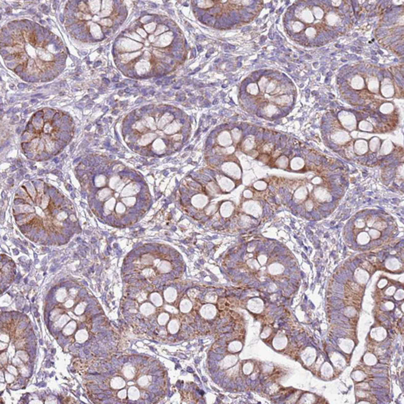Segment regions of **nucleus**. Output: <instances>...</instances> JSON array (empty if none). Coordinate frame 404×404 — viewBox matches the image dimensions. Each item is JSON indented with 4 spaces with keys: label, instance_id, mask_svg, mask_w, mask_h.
<instances>
[{
    "label": "nucleus",
    "instance_id": "6e6552de",
    "mask_svg": "<svg viewBox=\"0 0 404 404\" xmlns=\"http://www.w3.org/2000/svg\"><path fill=\"white\" fill-rule=\"evenodd\" d=\"M298 17L299 19H301V21L305 22V23H307V24L312 23L314 19V15H313L312 11H310L309 8L303 9L302 11L300 12V14H299Z\"/></svg>",
    "mask_w": 404,
    "mask_h": 404
},
{
    "label": "nucleus",
    "instance_id": "473e14b6",
    "mask_svg": "<svg viewBox=\"0 0 404 404\" xmlns=\"http://www.w3.org/2000/svg\"><path fill=\"white\" fill-rule=\"evenodd\" d=\"M276 88H277L276 83H274L273 82H271L270 83L268 84V87H267V88L265 91H266L267 93H272Z\"/></svg>",
    "mask_w": 404,
    "mask_h": 404
},
{
    "label": "nucleus",
    "instance_id": "f03ea898",
    "mask_svg": "<svg viewBox=\"0 0 404 404\" xmlns=\"http://www.w3.org/2000/svg\"><path fill=\"white\" fill-rule=\"evenodd\" d=\"M381 92L382 95L386 98H390L392 97L394 94V84L391 82V80L389 79H385L382 80V82L381 83Z\"/></svg>",
    "mask_w": 404,
    "mask_h": 404
},
{
    "label": "nucleus",
    "instance_id": "ea45409f",
    "mask_svg": "<svg viewBox=\"0 0 404 404\" xmlns=\"http://www.w3.org/2000/svg\"><path fill=\"white\" fill-rule=\"evenodd\" d=\"M272 149H273V145L268 144L266 145V146H265V147H264V151H266V150H268L267 151H271Z\"/></svg>",
    "mask_w": 404,
    "mask_h": 404
},
{
    "label": "nucleus",
    "instance_id": "72a5a7b5",
    "mask_svg": "<svg viewBox=\"0 0 404 404\" xmlns=\"http://www.w3.org/2000/svg\"><path fill=\"white\" fill-rule=\"evenodd\" d=\"M216 210H217V205H215V204H211L210 206H208V209L206 210V213H208V214H211V213H214Z\"/></svg>",
    "mask_w": 404,
    "mask_h": 404
},
{
    "label": "nucleus",
    "instance_id": "c9c22d12",
    "mask_svg": "<svg viewBox=\"0 0 404 404\" xmlns=\"http://www.w3.org/2000/svg\"><path fill=\"white\" fill-rule=\"evenodd\" d=\"M305 208H307V210H311L312 208H313V203L310 200H308L306 203H305Z\"/></svg>",
    "mask_w": 404,
    "mask_h": 404
},
{
    "label": "nucleus",
    "instance_id": "de8ad7c7",
    "mask_svg": "<svg viewBox=\"0 0 404 404\" xmlns=\"http://www.w3.org/2000/svg\"><path fill=\"white\" fill-rule=\"evenodd\" d=\"M26 86H27V85H25V84H24V83H19V88H20V87H25Z\"/></svg>",
    "mask_w": 404,
    "mask_h": 404
},
{
    "label": "nucleus",
    "instance_id": "412c9836",
    "mask_svg": "<svg viewBox=\"0 0 404 404\" xmlns=\"http://www.w3.org/2000/svg\"><path fill=\"white\" fill-rule=\"evenodd\" d=\"M394 109V105L390 103H385L380 107V112L383 114H390L391 113Z\"/></svg>",
    "mask_w": 404,
    "mask_h": 404
},
{
    "label": "nucleus",
    "instance_id": "39448f33",
    "mask_svg": "<svg viewBox=\"0 0 404 404\" xmlns=\"http://www.w3.org/2000/svg\"><path fill=\"white\" fill-rule=\"evenodd\" d=\"M243 208L247 213L252 215H256L257 216L261 213V208L259 203L255 201H248L246 202L243 204Z\"/></svg>",
    "mask_w": 404,
    "mask_h": 404
},
{
    "label": "nucleus",
    "instance_id": "f3484780",
    "mask_svg": "<svg viewBox=\"0 0 404 404\" xmlns=\"http://www.w3.org/2000/svg\"><path fill=\"white\" fill-rule=\"evenodd\" d=\"M380 139L378 138H377V137H374V138H373L372 139L370 140V144H369V147H370V151H373V152L378 151L379 148H380Z\"/></svg>",
    "mask_w": 404,
    "mask_h": 404
},
{
    "label": "nucleus",
    "instance_id": "b1692460",
    "mask_svg": "<svg viewBox=\"0 0 404 404\" xmlns=\"http://www.w3.org/2000/svg\"><path fill=\"white\" fill-rule=\"evenodd\" d=\"M254 145H255L254 138L252 137H250V138H247L245 142H243V149L245 151H252V148L254 147Z\"/></svg>",
    "mask_w": 404,
    "mask_h": 404
},
{
    "label": "nucleus",
    "instance_id": "cd10ccee",
    "mask_svg": "<svg viewBox=\"0 0 404 404\" xmlns=\"http://www.w3.org/2000/svg\"><path fill=\"white\" fill-rule=\"evenodd\" d=\"M265 112H266V114L268 116H272L276 112H277V107H276L275 105L270 104V105L267 106V107H265Z\"/></svg>",
    "mask_w": 404,
    "mask_h": 404
},
{
    "label": "nucleus",
    "instance_id": "9b49d317",
    "mask_svg": "<svg viewBox=\"0 0 404 404\" xmlns=\"http://www.w3.org/2000/svg\"><path fill=\"white\" fill-rule=\"evenodd\" d=\"M219 185L221 189L226 192L230 191L234 188V182L227 177H222L219 180Z\"/></svg>",
    "mask_w": 404,
    "mask_h": 404
},
{
    "label": "nucleus",
    "instance_id": "5701e85b",
    "mask_svg": "<svg viewBox=\"0 0 404 404\" xmlns=\"http://www.w3.org/2000/svg\"><path fill=\"white\" fill-rule=\"evenodd\" d=\"M288 164L289 159L285 156H281V157L278 158L277 162H276V165L280 168H286L288 167Z\"/></svg>",
    "mask_w": 404,
    "mask_h": 404
},
{
    "label": "nucleus",
    "instance_id": "9d476101",
    "mask_svg": "<svg viewBox=\"0 0 404 404\" xmlns=\"http://www.w3.org/2000/svg\"><path fill=\"white\" fill-rule=\"evenodd\" d=\"M351 87L355 90H361L365 87V80L361 76L356 75L351 80Z\"/></svg>",
    "mask_w": 404,
    "mask_h": 404
},
{
    "label": "nucleus",
    "instance_id": "4468645a",
    "mask_svg": "<svg viewBox=\"0 0 404 404\" xmlns=\"http://www.w3.org/2000/svg\"><path fill=\"white\" fill-rule=\"evenodd\" d=\"M234 210V206L231 202H224L221 206V213L223 217H229Z\"/></svg>",
    "mask_w": 404,
    "mask_h": 404
},
{
    "label": "nucleus",
    "instance_id": "dca6fc26",
    "mask_svg": "<svg viewBox=\"0 0 404 404\" xmlns=\"http://www.w3.org/2000/svg\"><path fill=\"white\" fill-rule=\"evenodd\" d=\"M393 150V144H392V142L390 141V140H386L385 142H383V144L382 145L380 149V154L382 155H386L390 154V152H391V151Z\"/></svg>",
    "mask_w": 404,
    "mask_h": 404
},
{
    "label": "nucleus",
    "instance_id": "7c9ffc66",
    "mask_svg": "<svg viewBox=\"0 0 404 404\" xmlns=\"http://www.w3.org/2000/svg\"><path fill=\"white\" fill-rule=\"evenodd\" d=\"M254 188L257 190H265L267 188V184L264 181H258L254 184Z\"/></svg>",
    "mask_w": 404,
    "mask_h": 404
},
{
    "label": "nucleus",
    "instance_id": "58836bf2",
    "mask_svg": "<svg viewBox=\"0 0 404 404\" xmlns=\"http://www.w3.org/2000/svg\"><path fill=\"white\" fill-rule=\"evenodd\" d=\"M124 211H125V207L123 206L122 204H120H120H117V212L122 213V212H124Z\"/></svg>",
    "mask_w": 404,
    "mask_h": 404
},
{
    "label": "nucleus",
    "instance_id": "bb28decb",
    "mask_svg": "<svg viewBox=\"0 0 404 404\" xmlns=\"http://www.w3.org/2000/svg\"><path fill=\"white\" fill-rule=\"evenodd\" d=\"M303 28H304V24H303L301 21H294L293 23L292 29L293 32H301V31L303 29Z\"/></svg>",
    "mask_w": 404,
    "mask_h": 404
},
{
    "label": "nucleus",
    "instance_id": "f704fd0d",
    "mask_svg": "<svg viewBox=\"0 0 404 404\" xmlns=\"http://www.w3.org/2000/svg\"><path fill=\"white\" fill-rule=\"evenodd\" d=\"M124 201H125V204H128V205H132V204H134V202H135V198L134 197L128 198V199L124 200Z\"/></svg>",
    "mask_w": 404,
    "mask_h": 404
},
{
    "label": "nucleus",
    "instance_id": "1a4fd4ad",
    "mask_svg": "<svg viewBox=\"0 0 404 404\" xmlns=\"http://www.w3.org/2000/svg\"><path fill=\"white\" fill-rule=\"evenodd\" d=\"M192 202L194 206L196 208H203L208 203V198H207V196H203V195H196L192 197Z\"/></svg>",
    "mask_w": 404,
    "mask_h": 404
},
{
    "label": "nucleus",
    "instance_id": "6ab92c4d",
    "mask_svg": "<svg viewBox=\"0 0 404 404\" xmlns=\"http://www.w3.org/2000/svg\"><path fill=\"white\" fill-rule=\"evenodd\" d=\"M358 128L361 129V131H365V132H372L374 130V126L372 125V124L367 120H362L361 122L359 123V125H358Z\"/></svg>",
    "mask_w": 404,
    "mask_h": 404
},
{
    "label": "nucleus",
    "instance_id": "a878e982",
    "mask_svg": "<svg viewBox=\"0 0 404 404\" xmlns=\"http://www.w3.org/2000/svg\"><path fill=\"white\" fill-rule=\"evenodd\" d=\"M312 13H313V15H314V17H315L316 19H321L322 17H323V15H324V12L322 11V9L320 7H318V6H314L313 9H312Z\"/></svg>",
    "mask_w": 404,
    "mask_h": 404
},
{
    "label": "nucleus",
    "instance_id": "f8f14e48",
    "mask_svg": "<svg viewBox=\"0 0 404 404\" xmlns=\"http://www.w3.org/2000/svg\"><path fill=\"white\" fill-rule=\"evenodd\" d=\"M218 142L222 146H230L232 143V139L230 133L227 131H224L221 133L218 138Z\"/></svg>",
    "mask_w": 404,
    "mask_h": 404
},
{
    "label": "nucleus",
    "instance_id": "393cba45",
    "mask_svg": "<svg viewBox=\"0 0 404 404\" xmlns=\"http://www.w3.org/2000/svg\"><path fill=\"white\" fill-rule=\"evenodd\" d=\"M247 91L251 95H256L259 93V87L257 84L250 83L247 87Z\"/></svg>",
    "mask_w": 404,
    "mask_h": 404
},
{
    "label": "nucleus",
    "instance_id": "ddd939ff",
    "mask_svg": "<svg viewBox=\"0 0 404 404\" xmlns=\"http://www.w3.org/2000/svg\"><path fill=\"white\" fill-rule=\"evenodd\" d=\"M368 88L371 92L378 93L380 88V84H379L378 80L375 77H371L368 79Z\"/></svg>",
    "mask_w": 404,
    "mask_h": 404
},
{
    "label": "nucleus",
    "instance_id": "a19ab883",
    "mask_svg": "<svg viewBox=\"0 0 404 404\" xmlns=\"http://www.w3.org/2000/svg\"><path fill=\"white\" fill-rule=\"evenodd\" d=\"M331 4H332V6H340V5L341 4V1H340V0H339V1H332V2H331Z\"/></svg>",
    "mask_w": 404,
    "mask_h": 404
},
{
    "label": "nucleus",
    "instance_id": "c85d7f7f",
    "mask_svg": "<svg viewBox=\"0 0 404 404\" xmlns=\"http://www.w3.org/2000/svg\"><path fill=\"white\" fill-rule=\"evenodd\" d=\"M316 33H317L316 29L314 28H312V27L307 28L306 30H305V36L309 37V38H314L316 36Z\"/></svg>",
    "mask_w": 404,
    "mask_h": 404
},
{
    "label": "nucleus",
    "instance_id": "a211bd4d",
    "mask_svg": "<svg viewBox=\"0 0 404 404\" xmlns=\"http://www.w3.org/2000/svg\"><path fill=\"white\" fill-rule=\"evenodd\" d=\"M326 20H327V24H330V25H335L338 22L340 21V17L335 13L330 12L326 16Z\"/></svg>",
    "mask_w": 404,
    "mask_h": 404
},
{
    "label": "nucleus",
    "instance_id": "2eb2a0df",
    "mask_svg": "<svg viewBox=\"0 0 404 404\" xmlns=\"http://www.w3.org/2000/svg\"><path fill=\"white\" fill-rule=\"evenodd\" d=\"M304 165H305L304 160H303L301 158H299V157H296L294 158V159H293L292 161H291L290 163L291 168L294 171L301 170V168L304 167Z\"/></svg>",
    "mask_w": 404,
    "mask_h": 404
},
{
    "label": "nucleus",
    "instance_id": "f257e3e1",
    "mask_svg": "<svg viewBox=\"0 0 404 404\" xmlns=\"http://www.w3.org/2000/svg\"><path fill=\"white\" fill-rule=\"evenodd\" d=\"M338 117L342 125L348 131H352L357 128V119L353 113L346 111H342L339 113Z\"/></svg>",
    "mask_w": 404,
    "mask_h": 404
},
{
    "label": "nucleus",
    "instance_id": "49530a36",
    "mask_svg": "<svg viewBox=\"0 0 404 404\" xmlns=\"http://www.w3.org/2000/svg\"><path fill=\"white\" fill-rule=\"evenodd\" d=\"M1 53H2V55H6V54H8V52L6 51V50H2Z\"/></svg>",
    "mask_w": 404,
    "mask_h": 404
},
{
    "label": "nucleus",
    "instance_id": "aec40b11",
    "mask_svg": "<svg viewBox=\"0 0 404 404\" xmlns=\"http://www.w3.org/2000/svg\"><path fill=\"white\" fill-rule=\"evenodd\" d=\"M307 189H306V188L305 187H301L299 188L298 189L297 191L295 192L294 193V196L296 199H298V200H304L306 196H307Z\"/></svg>",
    "mask_w": 404,
    "mask_h": 404
},
{
    "label": "nucleus",
    "instance_id": "a18cd8bd",
    "mask_svg": "<svg viewBox=\"0 0 404 404\" xmlns=\"http://www.w3.org/2000/svg\"><path fill=\"white\" fill-rule=\"evenodd\" d=\"M15 55H14V54H11V55H8V56H7V57H6V60L11 61V60H12V59H13V58H15Z\"/></svg>",
    "mask_w": 404,
    "mask_h": 404
},
{
    "label": "nucleus",
    "instance_id": "0eeeda50",
    "mask_svg": "<svg viewBox=\"0 0 404 404\" xmlns=\"http://www.w3.org/2000/svg\"><path fill=\"white\" fill-rule=\"evenodd\" d=\"M368 149H369V146H368V143L366 140L359 139L355 142L354 151L357 155H362L366 154L368 151Z\"/></svg>",
    "mask_w": 404,
    "mask_h": 404
},
{
    "label": "nucleus",
    "instance_id": "423d86ee",
    "mask_svg": "<svg viewBox=\"0 0 404 404\" xmlns=\"http://www.w3.org/2000/svg\"><path fill=\"white\" fill-rule=\"evenodd\" d=\"M314 196L316 199L320 201H330L331 200V196L327 190L323 188H318L314 190Z\"/></svg>",
    "mask_w": 404,
    "mask_h": 404
},
{
    "label": "nucleus",
    "instance_id": "c03bdc74",
    "mask_svg": "<svg viewBox=\"0 0 404 404\" xmlns=\"http://www.w3.org/2000/svg\"><path fill=\"white\" fill-rule=\"evenodd\" d=\"M370 233H371V234H373V237H374V238H376V237L379 236V233L377 232V231H375V230H371V231H370Z\"/></svg>",
    "mask_w": 404,
    "mask_h": 404
},
{
    "label": "nucleus",
    "instance_id": "4c0bfd02",
    "mask_svg": "<svg viewBox=\"0 0 404 404\" xmlns=\"http://www.w3.org/2000/svg\"><path fill=\"white\" fill-rule=\"evenodd\" d=\"M243 195H244V196H245L246 197H247V198H251L252 196H253V193H252V192H251V191H250V190H246V191L244 192V193H243Z\"/></svg>",
    "mask_w": 404,
    "mask_h": 404
},
{
    "label": "nucleus",
    "instance_id": "20e7f679",
    "mask_svg": "<svg viewBox=\"0 0 404 404\" xmlns=\"http://www.w3.org/2000/svg\"><path fill=\"white\" fill-rule=\"evenodd\" d=\"M331 139L336 144H345L350 140V135L348 132L339 130V131H335L331 134Z\"/></svg>",
    "mask_w": 404,
    "mask_h": 404
},
{
    "label": "nucleus",
    "instance_id": "7ed1b4c3",
    "mask_svg": "<svg viewBox=\"0 0 404 404\" xmlns=\"http://www.w3.org/2000/svg\"><path fill=\"white\" fill-rule=\"evenodd\" d=\"M222 170L226 174L234 179H239L241 176L240 168L236 164H233V163L224 164L222 166Z\"/></svg>",
    "mask_w": 404,
    "mask_h": 404
},
{
    "label": "nucleus",
    "instance_id": "09e8293b",
    "mask_svg": "<svg viewBox=\"0 0 404 404\" xmlns=\"http://www.w3.org/2000/svg\"><path fill=\"white\" fill-rule=\"evenodd\" d=\"M99 64H100V62H97V63L95 64V67H97V66H98V65H99Z\"/></svg>",
    "mask_w": 404,
    "mask_h": 404
},
{
    "label": "nucleus",
    "instance_id": "e433bc0d",
    "mask_svg": "<svg viewBox=\"0 0 404 404\" xmlns=\"http://www.w3.org/2000/svg\"><path fill=\"white\" fill-rule=\"evenodd\" d=\"M322 182V179L320 177H315L312 180V183L314 184H320Z\"/></svg>",
    "mask_w": 404,
    "mask_h": 404
},
{
    "label": "nucleus",
    "instance_id": "79ce46f5",
    "mask_svg": "<svg viewBox=\"0 0 404 404\" xmlns=\"http://www.w3.org/2000/svg\"><path fill=\"white\" fill-rule=\"evenodd\" d=\"M22 70H23V66H22V65H19V66H18V67L15 68V71L18 74V73H19V72H21Z\"/></svg>",
    "mask_w": 404,
    "mask_h": 404
},
{
    "label": "nucleus",
    "instance_id": "2f4dec72",
    "mask_svg": "<svg viewBox=\"0 0 404 404\" xmlns=\"http://www.w3.org/2000/svg\"><path fill=\"white\" fill-rule=\"evenodd\" d=\"M232 135L234 141L235 142H238L240 140L241 138V132L238 129H234L232 131Z\"/></svg>",
    "mask_w": 404,
    "mask_h": 404
},
{
    "label": "nucleus",
    "instance_id": "37998d69",
    "mask_svg": "<svg viewBox=\"0 0 404 404\" xmlns=\"http://www.w3.org/2000/svg\"><path fill=\"white\" fill-rule=\"evenodd\" d=\"M357 226H358V227H362V226H365V223H364V221H361V220H360V221H358L357 222Z\"/></svg>",
    "mask_w": 404,
    "mask_h": 404
},
{
    "label": "nucleus",
    "instance_id": "c756f323",
    "mask_svg": "<svg viewBox=\"0 0 404 404\" xmlns=\"http://www.w3.org/2000/svg\"><path fill=\"white\" fill-rule=\"evenodd\" d=\"M268 79H267L266 78L263 77L260 80V82H259V87L260 88V90L262 91H265L266 90L267 87H268Z\"/></svg>",
    "mask_w": 404,
    "mask_h": 404
},
{
    "label": "nucleus",
    "instance_id": "4be33fe9",
    "mask_svg": "<svg viewBox=\"0 0 404 404\" xmlns=\"http://www.w3.org/2000/svg\"><path fill=\"white\" fill-rule=\"evenodd\" d=\"M292 100L290 96H289V95H281L278 98L275 99V102L277 104H280V105H286V104H288Z\"/></svg>",
    "mask_w": 404,
    "mask_h": 404
}]
</instances>
